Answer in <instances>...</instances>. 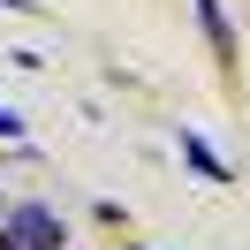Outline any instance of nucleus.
I'll return each mask as SVG.
<instances>
[{
  "label": "nucleus",
  "instance_id": "obj_1",
  "mask_svg": "<svg viewBox=\"0 0 250 250\" xmlns=\"http://www.w3.org/2000/svg\"><path fill=\"white\" fill-rule=\"evenodd\" d=\"M0 235H8V243H23V250H61V243H68L61 212H46V205H8Z\"/></svg>",
  "mask_w": 250,
  "mask_h": 250
},
{
  "label": "nucleus",
  "instance_id": "obj_2",
  "mask_svg": "<svg viewBox=\"0 0 250 250\" xmlns=\"http://www.w3.org/2000/svg\"><path fill=\"white\" fill-rule=\"evenodd\" d=\"M197 23H205V38H212L220 68H235V23H228V8H220V0H197Z\"/></svg>",
  "mask_w": 250,
  "mask_h": 250
},
{
  "label": "nucleus",
  "instance_id": "obj_3",
  "mask_svg": "<svg viewBox=\"0 0 250 250\" xmlns=\"http://www.w3.org/2000/svg\"><path fill=\"white\" fill-rule=\"evenodd\" d=\"M182 159H189V167L205 174V182H235V174H228V159H220V152H212L205 137H189V129H182Z\"/></svg>",
  "mask_w": 250,
  "mask_h": 250
},
{
  "label": "nucleus",
  "instance_id": "obj_4",
  "mask_svg": "<svg viewBox=\"0 0 250 250\" xmlns=\"http://www.w3.org/2000/svg\"><path fill=\"white\" fill-rule=\"evenodd\" d=\"M0 137H23V114L16 106H0Z\"/></svg>",
  "mask_w": 250,
  "mask_h": 250
},
{
  "label": "nucleus",
  "instance_id": "obj_5",
  "mask_svg": "<svg viewBox=\"0 0 250 250\" xmlns=\"http://www.w3.org/2000/svg\"><path fill=\"white\" fill-rule=\"evenodd\" d=\"M0 8H16V16H38V8H46V0H0Z\"/></svg>",
  "mask_w": 250,
  "mask_h": 250
},
{
  "label": "nucleus",
  "instance_id": "obj_6",
  "mask_svg": "<svg viewBox=\"0 0 250 250\" xmlns=\"http://www.w3.org/2000/svg\"><path fill=\"white\" fill-rule=\"evenodd\" d=\"M0 250H23V243H8V235H0Z\"/></svg>",
  "mask_w": 250,
  "mask_h": 250
},
{
  "label": "nucleus",
  "instance_id": "obj_7",
  "mask_svg": "<svg viewBox=\"0 0 250 250\" xmlns=\"http://www.w3.org/2000/svg\"><path fill=\"white\" fill-rule=\"evenodd\" d=\"M129 250H144V243H129Z\"/></svg>",
  "mask_w": 250,
  "mask_h": 250
},
{
  "label": "nucleus",
  "instance_id": "obj_8",
  "mask_svg": "<svg viewBox=\"0 0 250 250\" xmlns=\"http://www.w3.org/2000/svg\"><path fill=\"white\" fill-rule=\"evenodd\" d=\"M0 220H8V212H0Z\"/></svg>",
  "mask_w": 250,
  "mask_h": 250
}]
</instances>
